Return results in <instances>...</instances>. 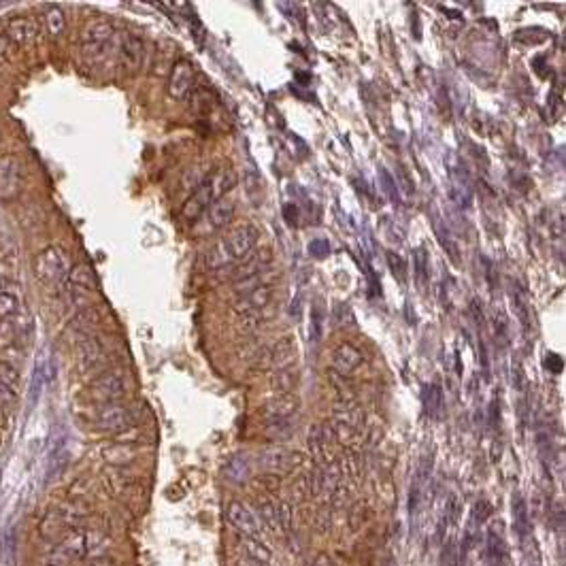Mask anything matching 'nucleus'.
Instances as JSON below:
<instances>
[{"label":"nucleus","mask_w":566,"mask_h":566,"mask_svg":"<svg viewBox=\"0 0 566 566\" xmlns=\"http://www.w3.org/2000/svg\"><path fill=\"white\" fill-rule=\"evenodd\" d=\"M137 424V413L126 404H102L96 415V428L102 432H126Z\"/></svg>","instance_id":"nucleus-6"},{"label":"nucleus","mask_w":566,"mask_h":566,"mask_svg":"<svg viewBox=\"0 0 566 566\" xmlns=\"http://www.w3.org/2000/svg\"><path fill=\"white\" fill-rule=\"evenodd\" d=\"M236 185V173L232 169H222L215 175H209L207 179H202L194 194L185 200V205L181 209V217L188 222H196L202 213L209 211V207L215 200L228 196V192Z\"/></svg>","instance_id":"nucleus-1"},{"label":"nucleus","mask_w":566,"mask_h":566,"mask_svg":"<svg viewBox=\"0 0 566 566\" xmlns=\"http://www.w3.org/2000/svg\"><path fill=\"white\" fill-rule=\"evenodd\" d=\"M309 256L315 258V260H323V258H328L330 254V243L326 238H315L309 243V247H307Z\"/></svg>","instance_id":"nucleus-42"},{"label":"nucleus","mask_w":566,"mask_h":566,"mask_svg":"<svg viewBox=\"0 0 566 566\" xmlns=\"http://www.w3.org/2000/svg\"><path fill=\"white\" fill-rule=\"evenodd\" d=\"M143 60H145L143 38L132 34V32H126L119 40V64H121V68H124L128 75H135V72L141 70Z\"/></svg>","instance_id":"nucleus-10"},{"label":"nucleus","mask_w":566,"mask_h":566,"mask_svg":"<svg viewBox=\"0 0 566 566\" xmlns=\"http://www.w3.org/2000/svg\"><path fill=\"white\" fill-rule=\"evenodd\" d=\"M194 79H196V75H194L192 62L185 60V58L177 60L173 64L171 77H169V94H171V98H175V100L188 98L192 94V90H194Z\"/></svg>","instance_id":"nucleus-11"},{"label":"nucleus","mask_w":566,"mask_h":566,"mask_svg":"<svg viewBox=\"0 0 566 566\" xmlns=\"http://www.w3.org/2000/svg\"><path fill=\"white\" fill-rule=\"evenodd\" d=\"M270 256L268 252H258L254 256H250L247 260H243L234 270H232V279L234 281H245V279H252V277H258L264 273V266L268 264Z\"/></svg>","instance_id":"nucleus-19"},{"label":"nucleus","mask_w":566,"mask_h":566,"mask_svg":"<svg viewBox=\"0 0 566 566\" xmlns=\"http://www.w3.org/2000/svg\"><path fill=\"white\" fill-rule=\"evenodd\" d=\"M385 260H388V266H390L396 281H400V283L407 281V264H404V260L396 252H385Z\"/></svg>","instance_id":"nucleus-39"},{"label":"nucleus","mask_w":566,"mask_h":566,"mask_svg":"<svg viewBox=\"0 0 566 566\" xmlns=\"http://www.w3.org/2000/svg\"><path fill=\"white\" fill-rule=\"evenodd\" d=\"M296 400L292 398V396H281V398H277L275 402H270L268 407H266V415L268 418H273V420H286L288 415H292L294 411H296Z\"/></svg>","instance_id":"nucleus-28"},{"label":"nucleus","mask_w":566,"mask_h":566,"mask_svg":"<svg viewBox=\"0 0 566 566\" xmlns=\"http://www.w3.org/2000/svg\"><path fill=\"white\" fill-rule=\"evenodd\" d=\"M309 566H332V562H330V558H328L326 553H321V556H317Z\"/></svg>","instance_id":"nucleus-49"},{"label":"nucleus","mask_w":566,"mask_h":566,"mask_svg":"<svg viewBox=\"0 0 566 566\" xmlns=\"http://www.w3.org/2000/svg\"><path fill=\"white\" fill-rule=\"evenodd\" d=\"M38 34V24L34 17H11L5 26V36L13 45H28Z\"/></svg>","instance_id":"nucleus-13"},{"label":"nucleus","mask_w":566,"mask_h":566,"mask_svg":"<svg viewBox=\"0 0 566 566\" xmlns=\"http://www.w3.org/2000/svg\"><path fill=\"white\" fill-rule=\"evenodd\" d=\"M234 209L236 202L230 196L215 200L207 211V230H222L224 226H228L234 215Z\"/></svg>","instance_id":"nucleus-17"},{"label":"nucleus","mask_w":566,"mask_h":566,"mask_svg":"<svg viewBox=\"0 0 566 566\" xmlns=\"http://www.w3.org/2000/svg\"><path fill=\"white\" fill-rule=\"evenodd\" d=\"M273 298V288L268 283H260V286L243 292L240 298H238V305H236V311L240 315H252V313H258L262 311Z\"/></svg>","instance_id":"nucleus-14"},{"label":"nucleus","mask_w":566,"mask_h":566,"mask_svg":"<svg viewBox=\"0 0 566 566\" xmlns=\"http://www.w3.org/2000/svg\"><path fill=\"white\" fill-rule=\"evenodd\" d=\"M238 549L243 556H247L252 560H258L262 564H270L273 562V551L260 541V539H252V537H238Z\"/></svg>","instance_id":"nucleus-21"},{"label":"nucleus","mask_w":566,"mask_h":566,"mask_svg":"<svg viewBox=\"0 0 566 566\" xmlns=\"http://www.w3.org/2000/svg\"><path fill=\"white\" fill-rule=\"evenodd\" d=\"M430 477H432V462H430V458H424L422 464L418 466V473H415L413 485H411V496H409V515H411V521H415V515H418V511L422 507V500H424V494H426Z\"/></svg>","instance_id":"nucleus-15"},{"label":"nucleus","mask_w":566,"mask_h":566,"mask_svg":"<svg viewBox=\"0 0 566 566\" xmlns=\"http://www.w3.org/2000/svg\"><path fill=\"white\" fill-rule=\"evenodd\" d=\"M547 32L545 30H537V28H528V30H519L517 34H515V40H519V43H523V45H541L543 40H547Z\"/></svg>","instance_id":"nucleus-40"},{"label":"nucleus","mask_w":566,"mask_h":566,"mask_svg":"<svg viewBox=\"0 0 566 566\" xmlns=\"http://www.w3.org/2000/svg\"><path fill=\"white\" fill-rule=\"evenodd\" d=\"M250 473H252V466L245 456H234L226 466V477L234 483H243L250 477Z\"/></svg>","instance_id":"nucleus-31"},{"label":"nucleus","mask_w":566,"mask_h":566,"mask_svg":"<svg viewBox=\"0 0 566 566\" xmlns=\"http://www.w3.org/2000/svg\"><path fill=\"white\" fill-rule=\"evenodd\" d=\"M511 511H513V528L515 535L519 537V541H526L530 537V515H528V507H526V500L519 492L513 494L511 500Z\"/></svg>","instance_id":"nucleus-18"},{"label":"nucleus","mask_w":566,"mask_h":566,"mask_svg":"<svg viewBox=\"0 0 566 566\" xmlns=\"http://www.w3.org/2000/svg\"><path fill=\"white\" fill-rule=\"evenodd\" d=\"M90 398L98 404H111V402H117L121 396L126 392V383H124V377L119 373L111 371V373H102L98 375L92 385H90Z\"/></svg>","instance_id":"nucleus-9"},{"label":"nucleus","mask_w":566,"mask_h":566,"mask_svg":"<svg viewBox=\"0 0 566 566\" xmlns=\"http://www.w3.org/2000/svg\"><path fill=\"white\" fill-rule=\"evenodd\" d=\"M5 45H7V36L5 34H0V56H5Z\"/></svg>","instance_id":"nucleus-51"},{"label":"nucleus","mask_w":566,"mask_h":566,"mask_svg":"<svg viewBox=\"0 0 566 566\" xmlns=\"http://www.w3.org/2000/svg\"><path fill=\"white\" fill-rule=\"evenodd\" d=\"M458 558H460V551H458V541H456V535L452 533L448 539L443 541L441 566H458Z\"/></svg>","instance_id":"nucleus-37"},{"label":"nucleus","mask_w":566,"mask_h":566,"mask_svg":"<svg viewBox=\"0 0 566 566\" xmlns=\"http://www.w3.org/2000/svg\"><path fill=\"white\" fill-rule=\"evenodd\" d=\"M20 328L11 319H0V349H9L17 343Z\"/></svg>","instance_id":"nucleus-36"},{"label":"nucleus","mask_w":566,"mask_h":566,"mask_svg":"<svg viewBox=\"0 0 566 566\" xmlns=\"http://www.w3.org/2000/svg\"><path fill=\"white\" fill-rule=\"evenodd\" d=\"M226 519L230 521L232 528L240 535V537H252V539H260L262 537V528L260 521L256 517V513L238 500L228 503L226 507Z\"/></svg>","instance_id":"nucleus-8"},{"label":"nucleus","mask_w":566,"mask_h":566,"mask_svg":"<svg viewBox=\"0 0 566 566\" xmlns=\"http://www.w3.org/2000/svg\"><path fill=\"white\" fill-rule=\"evenodd\" d=\"M20 313V300L15 294L0 290V319H11Z\"/></svg>","instance_id":"nucleus-38"},{"label":"nucleus","mask_w":566,"mask_h":566,"mask_svg":"<svg viewBox=\"0 0 566 566\" xmlns=\"http://www.w3.org/2000/svg\"><path fill=\"white\" fill-rule=\"evenodd\" d=\"M445 165H448V177H450L448 194L452 202L460 209H468L473 202V183H471V175L464 167V162L456 153H448L445 155Z\"/></svg>","instance_id":"nucleus-3"},{"label":"nucleus","mask_w":566,"mask_h":566,"mask_svg":"<svg viewBox=\"0 0 566 566\" xmlns=\"http://www.w3.org/2000/svg\"><path fill=\"white\" fill-rule=\"evenodd\" d=\"M105 362V347L100 345V341L96 337L86 335L84 339L79 341L77 345V364L81 373H92L96 369H100V364Z\"/></svg>","instance_id":"nucleus-12"},{"label":"nucleus","mask_w":566,"mask_h":566,"mask_svg":"<svg viewBox=\"0 0 566 566\" xmlns=\"http://www.w3.org/2000/svg\"><path fill=\"white\" fill-rule=\"evenodd\" d=\"M483 560L488 566H507L509 564V547L505 537V523L500 519L492 521L485 530V547Z\"/></svg>","instance_id":"nucleus-7"},{"label":"nucleus","mask_w":566,"mask_h":566,"mask_svg":"<svg viewBox=\"0 0 566 566\" xmlns=\"http://www.w3.org/2000/svg\"><path fill=\"white\" fill-rule=\"evenodd\" d=\"M15 188H17L15 167H7V160H0V198L13 196Z\"/></svg>","instance_id":"nucleus-30"},{"label":"nucleus","mask_w":566,"mask_h":566,"mask_svg":"<svg viewBox=\"0 0 566 566\" xmlns=\"http://www.w3.org/2000/svg\"><path fill=\"white\" fill-rule=\"evenodd\" d=\"M258 238H260V232L254 226H238L230 230V234L224 240H220V245L224 247L230 262H243L256 254Z\"/></svg>","instance_id":"nucleus-5"},{"label":"nucleus","mask_w":566,"mask_h":566,"mask_svg":"<svg viewBox=\"0 0 566 566\" xmlns=\"http://www.w3.org/2000/svg\"><path fill=\"white\" fill-rule=\"evenodd\" d=\"M45 28H47V34L52 38H58L64 28H66V17H64V11L58 7V5H52L47 7L45 11Z\"/></svg>","instance_id":"nucleus-29"},{"label":"nucleus","mask_w":566,"mask_h":566,"mask_svg":"<svg viewBox=\"0 0 566 566\" xmlns=\"http://www.w3.org/2000/svg\"><path fill=\"white\" fill-rule=\"evenodd\" d=\"M422 404H424V413L428 418H438L441 407H443V394L436 383H428L422 390Z\"/></svg>","instance_id":"nucleus-25"},{"label":"nucleus","mask_w":566,"mask_h":566,"mask_svg":"<svg viewBox=\"0 0 566 566\" xmlns=\"http://www.w3.org/2000/svg\"><path fill=\"white\" fill-rule=\"evenodd\" d=\"M383 566H396V560H394V558H388Z\"/></svg>","instance_id":"nucleus-52"},{"label":"nucleus","mask_w":566,"mask_h":566,"mask_svg":"<svg viewBox=\"0 0 566 566\" xmlns=\"http://www.w3.org/2000/svg\"><path fill=\"white\" fill-rule=\"evenodd\" d=\"M398 171H396V175H398V192H404L407 196H415V188H413V179L409 177V173H407V169H404L402 165H398L396 167Z\"/></svg>","instance_id":"nucleus-43"},{"label":"nucleus","mask_w":566,"mask_h":566,"mask_svg":"<svg viewBox=\"0 0 566 566\" xmlns=\"http://www.w3.org/2000/svg\"><path fill=\"white\" fill-rule=\"evenodd\" d=\"M70 260L66 252L58 245H49L40 252L34 260V275L45 283V286H60L70 273Z\"/></svg>","instance_id":"nucleus-2"},{"label":"nucleus","mask_w":566,"mask_h":566,"mask_svg":"<svg viewBox=\"0 0 566 566\" xmlns=\"http://www.w3.org/2000/svg\"><path fill=\"white\" fill-rule=\"evenodd\" d=\"M137 448H132V445H128V443H117V445H111V448H107V450H102V458L109 462V464H117V466H121V464H130L135 458H137Z\"/></svg>","instance_id":"nucleus-23"},{"label":"nucleus","mask_w":566,"mask_h":566,"mask_svg":"<svg viewBox=\"0 0 566 566\" xmlns=\"http://www.w3.org/2000/svg\"><path fill=\"white\" fill-rule=\"evenodd\" d=\"M432 228H434V234H436V240H438V245L448 252V256L454 260V264H460V250H458V243L454 240L450 228L445 226L438 217L432 220Z\"/></svg>","instance_id":"nucleus-22"},{"label":"nucleus","mask_w":566,"mask_h":566,"mask_svg":"<svg viewBox=\"0 0 566 566\" xmlns=\"http://www.w3.org/2000/svg\"><path fill=\"white\" fill-rule=\"evenodd\" d=\"M545 369H547L549 373H553V375H560V373L564 371V362H562V358H560L558 353H549V355L545 358Z\"/></svg>","instance_id":"nucleus-45"},{"label":"nucleus","mask_w":566,"mask_h":566,"mask_svg":"<svg viewBox=\"0 0 566 566\" xmlns=\"http://www.w3.org/2000/svg\"><path fill=\"white\" fill-rule=\"evenodd\" d=\"M17 409V388L0 381V422H9Z\"/></svg>","instance_id":"nucleus-26"},{"label":"nucleus","mask_w":566,"mask_h":566,"mask_svg":"<svg viewBox=\"0 0 566 566\" xmlns=\"http://www.w3.org/2000/svg\"><path fill=\"white\" fill-rule=\"evenodd\" d=\"M413 266H415V283L422 292L428 290V283H430V258H428V252L426 247H418L413 252Z\"/></svg>","instance_id":"nucleus-24"},{"label":"nucleus","mask_w":566,"mask_h":566,"mask_svg":"<svg viewBox=\"0 0 566 566\" xmlns=\"http://www.w3.org/2000/svg\"><path fill=\"white\" fill-rule=\"evenodd\" d=\"M86 566H115V564L107 558H96V560H90Z\"/></svg>","instance_id":"nucleus-50"},{"label":"nucleus","mask_w":566,"mask_h":566,"mask_svg":"<svg viewBox=\"0 0 566 566\" xmlns=\"http://www.w3.org/2000/svg\"><path fill=\"white\" fill-rule=\"evenodd\" d=\"M377 177H379V183H381L383 194L390 198L392 205L398 207V205H400V192H398V185H396L394 177L390 175V171H388L385 167H379V169H377Z\"/></svg>","instance_id":"nucleus-34"},{"label":"nucleus","mask_w":566,"mask_h":566,"mask_svg":"<svg viewBox=\"0 0 566 566\" xmlns=\"http://www.w3.org/2000/svg\"><path fill=\"white\" fill-rule=\"evenodd\" d=\"M311 323H309V335L313 343H319L323 337V321H326V311H323L321 303H313L311 307Z\"/></svg>","instance_id":"nucleus-33"},{"label":"nucleus","mask_w":566,"mask_h":566,"mask_svg":"<svg viewBox=\"0 0 566 566\" xmlns=\"http://www.w3.org/2000/svg\"><path fill=\"white\" fill-rule=\"evenodd\" d=\"M364 362V355L358 347H353L351 343H343L332 351V367L337 373L341 375H351L355 373Z\"/></svg>","instance_id":"nucleus-16"},{"label":"nucleus","mask_w":566,"mask_h":566,"mask_svg":"<svg viewBox=\"0 0 566 566\" xmlns=\"http://www.w3.org/2000/svg\"><path fill=\"white\" fill-rule=\"evenodd\" d=\"M500 407H498V396H494L492 398V402H490V409H488V418H490V426L492 428H496L498 426V422H500Z\"/></svg>","instance_id":"nucleus-46"},{"label":"nucleus","mask_w":566,"mask_h":566,"mask_svg":"<svg viewBox=\"0 0 566 566\" xmlns=\"http://www.w3.org/2000/svg\"><path fill=\"white\" fill-rule=\"evenodd\" d=\"M236 566H270V564H262V562H258V560H252V558H247V556H238V560H236Z\"/></svg>","instance_id":"nucleus-48"},{"label":"nucleus","mask_w":566,"mask_h":566,"mask_svg":"<svg viewBox=\"0 0 566 566\" xmlns=\"http://www.w3.org/2000/svg\"><path fill=\"white\" fill-rule=\"evenodd\" d=\"M68 281L72 288H81V290H94L96 288V277L92 273V268L88 264H77L70 268L68 273Z\"/></svg>","instance_id":"nucleus-27"},{"label":"nucleus","mask_w":566,"mask_h":566,"mask_svg":"<svg viewBox=\"0 0 566 566\" xmlns=\"http://www.w3.org/2000/svg\"><path fill=\"white\" fill-rule=\"evenodd\" d=\"M490 515H492V505H490L488 500H477V503L473 505V509H471L468 523L481 530L483 526H485V521L490 519Z\"/></svg>","instance_id":"nucleus-35"},{"label":"nucleus","mask_w":566,"mask_h":566,"mask_svg":"<svg viewBox=\"0 0 566 566\" xmlns=\"http://www.w3.org/2000/svg\"><path fill=\"white\" fill-rule=\"evenodd\" d=\"M283 215H286V222H288L290 226H294L296 220H298V207L292 205V202H288V205L283 207Z\"/></svg>","instance_id":"nucleus-47"},{"label":"nucleus","mask_w":566,"mask_h":566,"mask_svg":"<svg viewBox=\"0 0 566 566\" xmlns=\"http://www.w3.org/2000/svg\"><path fill=\"white\" fill-rule=\"evenodd\" d=\"M275 513H277V521H279V528L283 533H290L292 530V509L288 503H279L275 505Z\"/></svg>","instance_id":"nucleus-41"},{"label":"nucleus","mask_w":566,"mask_h":566,"mask_svg":"<svg viewBox=\"0 0 566 566\" xmlns=\"http://www.w3.org/2000/svg\"><path fill=\"white\" fill-rule=\"evenodd\" d=\"M115 30L111 26V22L105 20H94L90 22L84 32H81V49L90 60H100L107 56L111 43H113Z\"/></svg>","instance_id":"nucleus-4"},{"label":"nucleus","mask_w":566,"mask_h":566,"mask_svg":"<svg viewBox=\"0 0 566 566\" xmlns=\"http://www.w3.org/2000/svg\"><path fill=\"white\" fill-rule=\"evenodd\" d=\"M458 515H460V503H458V498H450L448 505H445V509H443V513H441L438 523H436V541L438 543H443L454 533Z\"/></svg>","instance_id":"nucleus-20"},{"label":"nucleus","mask_w":566,"mask_h":566,"mask_svg":"<svg viewBox=\"0 0 566 566\" xmlns=\"http://www.w3.org/2000/svg\"><path fill=\"white\" fill-rule=\"evenodd\" d=\"M0 381H3V383H9V385H13V388H17L20 375H17V371L11 367L9 362H0Z\"/></svg>","instance_id":"nucleus-44"},{"label":"nucleus","mask_w":566,"mask_h":566,"mask_svg":"<svg viewBox=\"0 0 566 566\" xmlns=\"http://www.w3.org/2000/svg\"><path fill=\"white\" fill-rule=\"evenodd\" d=\"M511 303H513V309L521 321V326L523 330H530V315H528V305H526V298H523V292L521 288L517 286V283H513V288H511Z\"/></svg>","instance_id":"nucleus-32"}]
</instances>
